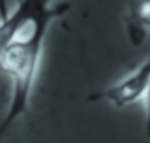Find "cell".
Here are the masks:
<instances>
[{"label":"cell","instance_id":"1","mask_svg":"<svg viewBox=\"0 0 150 143\" xmlns=\"http://www.w3.org/2000/svg\"><path fill=\"white\" fill-rule=\"evenodd\" d=\"M51 0H40L19 26L15 38L0 57V70L12 80L9 110L0 123V140L29 108L34 82L42 57L44 41L51 22L69 10V4L51 6Z\"/></svg>","mask_w":150,"mask_h":143},{"label":"cell","instance_id":"2","mask_svg":"<svg viewBox=\"0 0 150 143\" xmlns=\"http://www.w3.org/2000/svg\"><path fill=\"white\" fill-rule=\"evenodd\" d=\"M150 79V58L143 61L134 72L105 91L103 96L117 108L128 107L143 99Z\"/></svg>","mask_w":150,"mask_h":143},{"label":"cell","instance_id":"3","mask_svg":"<svg viewBox=\"0 0 150 143\" xmlns=\"http://www.w3.org/2000/svg\"><path fill=\"white\" fill-rule=\"evenodd\" d=\"M128 19L136 29H150V0H134L130 6Z\"/></svg>","mask_w":150,"mask_h":143},{"label":"cell","instance_id":"4","mask_svg":"<svg viewBox=\"0 0 150 143\" xmlns=\"http://www.w3.org/2000/svg\"><path fill=\"white\" fill-rule=\"evenodd\" d=\"M143 101H144V107H146V132L150 136V79L147 88H146V94L143 96Z\"/></svg>","mask_w":150,"mask_h":143}]
</instances>
